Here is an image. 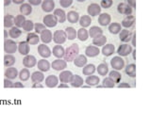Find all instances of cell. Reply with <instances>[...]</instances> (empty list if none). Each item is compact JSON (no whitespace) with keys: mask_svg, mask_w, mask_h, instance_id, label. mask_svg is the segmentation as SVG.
<instances>
[{"mask_svg":"<svg viewBox=\"0 0 151 113\" xmlns=\"http://www.w3.org/2000/svg\"><path fill=\"white\" fill-rule=\"evenodd\" d=\"M118 88H127L129 89L130 88V85L129 83H126V82H123V83H118Z\"/></svg>","mask_w":151,"mask_h":113,"instance_id":"9f6ffc18","label":"cell"},{"mask_svg":"<svg viewBox=\"0 0 151 113\" xmlns=\"http://www.w3.org/2000/svg\"><path fill=\"white\" fill-rule=\"evenodd\" d=\"M22 34V30H20V28L17 26H12L11 27V29L9 31V35L12 39H17L21 36Z\"/></svg>","mask_w":151,"mask_h":113,"instance_id":"f6af8a7d","label":"cell"},{"mask_svg":"<svg viewBox=\"0 0 151 113\" xmlns=\"http://www.w3.org/2000/svg\"><path fill=\"white\" fill-rule=\"evenodd\" d=\"M132 41V46H135L136 47V33H133L131 37V40Z\"/></svg>","mask_w":151,"mask_h":113,"instance_id":"91938a15","label":"cell"},{"mask_svg":"<svg viewBox=\"0 0 151 113\" xmlns=\"http://www.w3.org/2000/svg\"><path fill=\"white\" fill-rule=\"evenodd\" d=\"M26 21V17L23 14H19V15L14 17V25L17 27H22L24 22Z\"/></svg>","mask_w":151,"mask_h":113,"instance_id":"c3c4849f","label":"cell"},{"mask_svg":"<svg viewBox=\"0 0 151 113\" xmlns=\"http://www.w3.org/2000/svg\"><path fill=\"white\" fill-rule=\"evenodd\" d=\"M37 64V59L34 56L32 55H27L23 59V65L26 68H32Z\"/></svg>","mask_w":151,"mask_h":113,"instance_id":"8fae6325","label":"cell"},{"mask_svg":"<svg viewBox=\"0 0 151 113\" xmlns=\"http://www.w3.org/2000/svg\"><path fill=\"white\" fill-rule=\"evenodd\" d=\"M117 11L120 14H124V15H130V14L132 13V8L127 2H122V3L118 4Z\"/></svg>","mask_w":151,"mask_h":113,"instance_id":"52a82bcc","label":"cell"},{"mask_svg":"<svg viewBox=\"0 0 151 113\" xmlns=\"http://www.w3.org/2000/svg\"><path fill=\"white\" fill-rule=\"evenodd\" d=\"M96 71V67L93 64H86L85 66H83L82 69V74L84 75H91L93 74V73Z\"/></svg>","mask_w":151,"mask_h":113,"instance_id":"ab89813d","label":"cell"},{"mask_svg":"<svg viewBox=\"0 0 151 113\" xmlns=\"http://www.w3.org/2000/svg\"><path fill=\"white\" fill-rule=\"evenodd\" d=\"M32 88L33 89H35V88H41V89H42V88H44V86H42L41 83H34V84L32 85Z\"/></svg>","mask_w":151,"mask_h":113,"instance_id":"94428289","label":"cell"},{"mask_svg":"<svg viewBox=\"0 0 151 113\" xmlns=\"http://www.w3.org/2000/svg\"><path fill=\"white\" fill-rule=\"evenodd\" d=\"M112 0H101L100 2V7L103 9H110L112 6Z\"/></svg>","mask_w":151,"mask_h":113,"instance_id":"816d5d0a","label":"cell"},{"mask_svg":"<svg viewBox=\"0 0 151 113\" xmlns=\"http://www.w3.org/2000/svg\"><path fill=\"white\" fill-rule=\"evenodd\" d=\"M30 78L33 83H41L45 80V74L41 71H35L30 74Z\"/></svg>","mask_w":151,"mask_h":113,"instance_id":"d6986e66","label":"cell"},{"mask_svg":"<svg viewBox=\"0 0 151 113\" xmlns=\"http://www.w3.org/2000/svg\"><path fill=\"white\" fill-rule=\"evenodd\" d=\"M72 75L73 74L70 71H63L59 75V80L61 83H70Z\"/></svg>","mask_w":151,"mask_h":113,"instance_id":"7402d4cb","label":"cell"},{"mask_svg":"<svg viewBox=\"0 0 151 113\" xmlns=\"http://www.w3.org/2000/svg\"><path fill=\"white\" fill-rule=\"evenodd\" d=\"M4 87L6 89H11V88H13V83L11 81V79L9 78H5L4 79Z\"/></svg>","mask_w":151,"mask_h":113,"instance_id":"db71d44e","label":"cell"},{"mask_svg":"<svg viewBox=\"0 0 151 113\" xmlns=\"http://www.w3.org/2000/svg\"><path fill=\"white\" fill-rule=\"evenodd\" d=\"M84 82L87 85H89L90 87L93 86H96L98 83H100V79L97 77V75H87V78L84 80Z\"/></svg>","mask_w":151,"mask_h":113,"instance_id":"f546056e","label":"cell"},{"mask_svg":"<svg viewBox=\"0 0 151 113\" xmlns=\"http://www.w3.org/2000/svg\"><path fill=\"white\" fill-rule=\"evenodd\" d=\"M12 3L17 4V5H21L23 3H25V0H12Z\"/></svg>","mask_w":151,"mask_h":113,"instance_id":"6125c7cd","label":"cell"},{"mask_svg":"<svg viewBox=\"0 0 151 113\" xmlns=\"http://www.w3.org/2000/svg\"><path fill=\"white\" fill-rule=\"evenodd\" d=\"M115 51V47L112 44H106L103 45V48L101 50L102 54L105 56H111Z\"/></svg>","mask_w":151,"mask_h":113,"instance_id":"484cf974","label":"cell"},{"mask_svg":"<svg viewBox=\"0 0 151 113\" xmlns=\"http://www.w3.org/2000/svg\"><path fill=\"white\" fill-rule=\"evenodd\" d=\"M18 77V71L16 68L12 67H7V69L5 70V77H7L9 79H15Z\"/></svg>","mask_w":151,"mask_h":113,"instance_id":"603a6c76","label":"cell"},{"mask_svg":"<svg viewBox=\"0 0 151 113\" xmlns=\"http://www.w3.org/2000/svg\"><path fill=\"white\" fill-rule=\"evenodd\" d=\"M40 40L44 42V44H49V42H51L52 40H53V34H52V32L50 30L45 28V30H42L41 32Z\"/></svg>","mask_w":151,"mask_h":113,"instance_id":"5bb4252c","label":"cell"},{"mask_svg":"<svg viewBox=\"0 0 151 113\" xmlns=\"http://www.w3.org/2000/svg\"><path fill=\"white\" fill-rule=\"evenodd\" d=\"M4 38H5V40L8 39V31L7 30H4Z\"/></svg>","mask_w":151,"mask_h":113,"instance_id":"03108f58","label":"cell"},{"mask_svg":"<svg viewBox=\"0 0 151 113\" xmlns=\"http://www.w3.org/2000/svg\"><path fill=\"white\" fill-rule=\"evenodd\" d=\"M53 41L56 44H63L66 41V35L64 30H56L53 33Z\"/></svg>","mask_w":151,"mask_h":113,"instance_id":"277c9868","label":"cell"},{"mask_svg":"<svg viewBox=\"0 0 151 113\" xmlns=\"http://www.w3.org/2000/svg\"><path fill=\"white\" fill-rule=\"evenodd\" d=\"M122 29V26L119 23H111L109 25V31H110L111 34H119V32Z\"/></svg>","mask_w":151,"mask_h":113,"instance_id":"60d3db41","label":"cell"},{"mask_svg":"<svg viewBox=\"0 0 151 113\" xmlns=\"http://www.w3.org/2000/svg\"><path fill=\"white\" fill-rule=\"evenodd\" d=\"M45 29V26L44 24L36 23L34 25V30H35V33H37V34H41V32Z\"/></svg>","mask_w":151,"mask_h":113,"instance_id":"f907efd6","label":"cell"},{"mask_svg":"<svg viewBox=\"0 0 151 113\" xmlns=\"http://www.w3.org/2000/svg\"><path fill=\"white\" fill-rule=\"evenodd\" d=\"M109 77L111 79L113 80V82L115 84L116 83H120L121 82V79H122V74L119 73V71L117 70H112L111 72L109 73Z\"/></svg>","mask_w":151,"mask_h":113,"instance_id":"8d00e7d4","label":"cell"},{"mask_svg":"<svg viewBox=\"0 0 151 113\" xmlns=\"http://www.w3.org/2000/svg\"><path fill=\"white\" fill-rule=\"evenodd\" d=\"M14 25V16L12 14H6L4 17V26L5 27H12Z\"/></svg>","mask_w":151,"mask_h":113,"instance_id":"7bdbcfd3","label":"cell"},{"mask_svg":"<svg viewBox=\"0 0 151 113\" xmlns=\"http://www.w3.org/2000/svg\"><path fill=\"white\" fill-rule=\"evenodd\" d=\"M126 74L130 77H136V65L134 63L127 64L125 68Z\"/></svg>","mask_w":151,"mask_h":113,"instance_id":"b9f144b4","label":"cell"},{"mask_svg":"<svg viewBox=\"0 0 151 113\" xmlns=\"http://www.w3.org/2000/svg\"><path fill=\"white\" fill-rule=\"evenodd\" d=\"M77 38L81 41H85L89 38V32L85 27H81L77 31Z\"/></svg>","mask_w":151,"mask_h":113,"instance_id":"1f68e13d","label":"cell"},{"mask_svg":"<svg viewBox=\"0 0 151 113\" xmlns=\"http://www.w3.org/2000/svg\"><path fill=\"white\" fill-rule=\"evenodd\" d=\"M36 65H37L38 69H39L41 72H47V71L50 70V67H51V64L49 63V61L46 60L45 59H40L37 62Z\"/></svg>","mask_w":151,"mask_h":113,"instance_id":"44dd1931","label":"cell"},{"mask_svg":"<svg viewBox=\"0 0 151 113\" xmlns=\"http://www.w3.org/2000/svg\"><path fill=\"white\" fill-rule=\"evenodd\" d=\"M58 87L60 89V88H69V86L67 85V83H61L60 85H58Z\"/></svg>","mask_w":151,"mask_h":113,"instance_id":"be15d7a7","label":"cell"},{"mask_svg":"<svg viewBox=\"0 0 151 113\" xmlns=\"http://www.w3.org/2000/svg\"><path fill=\"white\" fill-rule=\"evenodd\" d=\"M97 73L99 75H102V77H105L107 75V74L109 73V67H108V64L106 62H102L98 65V67L96 69Z\"/></svg>","mask_w":151,"mask_h":113,"instance_id":"ee69618b","label":"cell"},{"mask_svg":"<svg viewBox=\"0 0 151 113\" xmlns=\"http://www.w3.org/2000/svg\"><path fill=\"white\" fill-rule=\"evenodd\" d=\"M132 33L130 30H129L127 28H125V29H121V31L119 32V39L121 41L123 42H129L131 40V37H132Z\"/></svg>","mask_w":151,"mask_h":113,"instance_id":"9a60e30c","label":"cell"},{"mask_svg":"<svg viewBox=\"0 0 151 113\" xmlns=\"http://www.w3.org/2000/svg\"><path fill=\"white\" fill-rule=\"evenodd\" d=\"M66 20L71 24H76L79 20V14L76 11H70L66 14Z\"/></svg>","mask_w":151,"mask_h":113,"instance_id":"cb8c5ba5","label":"cell"},{"mask_svg":"<svg viewBox=\"0 0 151 113\" xmlns=\"http://www.w3.org/2000/svg\"><path fill=\"white\" fill-rule=\"evenodd\" d=\"M19 11H20L21 14H23V15H29L32 12V6L28 3H23L21 4L20 8H19Z\"/></svg>","mask_w":151,"mask_h":113,"instance_id":"836d02e7","label":"cell"},{"mask_svg":"<svg viewBox=\"0 0 151 113\" xmlns=\"http://www.w3.org/2000/svg\"><path fill=\"white\" fill-rule=\"evenodd\" d=\"M102 85L104 88H114L115 87V83L113 82V80L111 79L110 77H106L103 79Z\"/></svg>","mask_w":151,"mask_h":113,"instance_id":"681fc988","label":"cell"},{"mask_svg":"<svg viewBox=\"0 0 151 113\" xmlns=\"http://www.w3.org/2000/svg\"><path fill=\"white\" fill-rule=\"evenodd\" d=\"M22 27L25 32H30L31 30L34 29V24H33L31 20H27L26 19V21L24 22Z\"/></svg>","mask_w":151,"mask_h":113,"instance_id":"7dc6e473","label":"cell"},{"mask_svg":"<svg viewBox=\"0 0 151 113\" xmlns=\"http://www.w3.org/2000/svg\"><path fill=\"white\" fill-rule=\"evenodd\" d=\"M18 44L13 40L7 39L4 42V51L7 54H14L17 51Z\"/></svg>","mask_w":151,"mask_h":113,"instance_id":"7a4b0ae2","label":"cell"},{"mask_svg":"<svg viewBox=\"0 0 151 113\" xmlns=\"http://www.w3.org/2000/svg\"><path fill=\"white\" fill-rule=\"evenodd\" d=\"M45 85L48 88H55L59 85V77L54 74H50L45 78Z\"/></svg>","mask_w":151,"mask_h":113,"instance_id":"2e32d148","label":"cell"},{"mask_svg":"<svg viewBox=\"0 0 151 113\" xmlns=\"http://www.w3.org/2000/svg\"><path fill=\"white\" fill-rule=\"evenodd\" d=\"M51 67L55 71H63L65 68H67V62L64 59H57L53 60V62L51 63Z\"/></svg>","mask_w":151,"mask_h":113,"instance_id":"ba28073f","label":"cell"},{"mask_svg":"<svg viewBox=\"0 0 151 113\" xmlns=\"http://www.w3.org/2000/svg\"><path fill=\"white\" fill-rule=\"evenodd\" d=\"M42 23L47 27H54L58 24V19L56 18L54 14H47L42 18Z\"/></svg>","mask_w":151,"mask_h":113,"instance_id":"5b68a950","label":"cell"},{"mask_svg":"<svg viewBox=\"0 0 151 113\" xmlns=\"http://www.w3.org/2000/svg\"><path fill=\"white\" fill-rule=\"evenodd\" d=\"M42 0H28L27 3L30 4L31 6H38V5L42 4Z\"/></svg>","mask_w":151,"mask_h":113,"instance_id":"11a10c76","label":"cell"},{"mask_svg":"<svg viewBox=\"0 0 151 113\" xmlns=\"http://www.w3.org/2000/svg\"><path fill=\"white\" fill-rule=\"evenodd\" d=\"M135 23V17L133 15H127L121 23V26H124L125 28H129L134 25Z\"/></svg>","mask_w":151,"mask_h":113,"instance_id":"d4e9b609","label":"cell"},{"mask_svg":"<svg viewBox=\"0 0 151 113\" xmlns=\"http://www.w3.org/2000/svg\"><path fill=\"white\" fill-rule=\"evenodd\" d=\"M16 59L12 54H6L4 56V65L5 67H11L15 63Z\"/></svg>","mask_w":151,"mask_h":113,"instance_id":"d590c367","label":"cell"},{"mask_svg":"<svg viewBox=\"0 0 151 113\" xmlns=\"http://www.w3.org/2000/svg\"><path fill=\"white\" fill-rule=\"evenodd\" d=\"M132 55H133V59H136V49L135 50H132Z\"/></svg>","mask_w":151,"mask_h":113,"instance_id":"003e7915","label":"cell"},{"mask_svg":"<svg viewBox=\"0 0 151 113\" xmlns=\"http://www.w3.org/2000/svg\"><path fill=\"white\" fill-rule=\"evenodd\" d=\"M73 4V0H60V5L63 8H69Z\"/></svg>","mask_w":151,"mask_h":113,"instance_id":"f5cc1de1","label":"cell"},{"mask_svg":"<svg viewBox=\"0 0 151 113\" xmlns=\"http://www.w3.org/2000/svg\"><path fill=\"white\" fill-rule=\"evenodd\" d=\"M74 64L75 66H77V67H83L87 64V56L85 55H78L77 58H76L74 60Z\"/></svg>","mask_w":151,"mask_h":113,"instance_id":"4316f807","label":"cell"},{"mask_svg":"<svg viewBox=\"0 0 151 113\" xmlns=\"http://www.w3.org/2000/svg\"><path fill=\"white\" fill-rule=\"evenodd\" d=\"M83 83H84V80L81 77H80V75H78V74H73L72 75V78H71V81H70V84L72 87L80 88L83 85Z\"/></svg>","mask_w":151,"mask_h":113,"instance_id":"ac0fdd59","label":"cell"},{"mask_svg":"<svg viewBox=\"0 0 151 113\" xmlns=\"http://www.w3.org/2000/svg\"><path fill=\"white\" fill-rule=\"evenodd\" d=\"M64 51L65 49L63 47V45L57 44L53 47L52 53H53V56H55L57 59H61V58H63V56H64Z\"/></svg>","mask_w":151,"mask_h":113,"instance_id":"4dcf8cb0","label":"cell"},{"mask_svg":"<svg viewBox=\"0 0 151 113\" xmlns=\"http://www.w3.org/2000/svg\"><path fill=\"white\" fill-rule=\"evenodd\" d=\"M101 7L100 5H98L97 3H92L90 4L88 8H87V11H88V15L91 16H97L101 13Z\"/></svg>","mask_w":151,"mask_h":113,"instance_id":"8992f818","label":"cell"},{"mask_svg":"<svg viewBox=\"0 0 151 113\" xmlns=\"http://www.w3.org/2000/svg\"><path fill=\"white\" fill-rule=\"evenodd\" d=\"M13 88H20V89H24V88H25V86H24L23 83H21V82H15V83H13Z\"/></svg>","mask_w":151,"mask_h":113,"instance_id":"680465c9","label":"cell"},{"mask_svg":"<svg viewBox=\"0 0 151 113\" xmlns=\"http://www.w3.org/2000/svg\"><path fill=\"white\" fill-rule=\"evenodd\" d=\"M18 77L22 81H27V79H29L30 77V73L28 71V68H23L20 73H18Z\"/></svg>","mask_w":151,"mask_h":113,"instance_id":"bcb514c9","label":"cell"},{"mask_svg":"<svg viewBox=\"0 0 151 113\" xmlns=\"http://www.w3.org/2000/svg\"><path fill=\"white\" fill-rule=\"evenodd\" d=\"M127 3L129 4L132 9L136 8V1H135V0H127Z\"/></svg>","mask_w":151,"mask_h":113,"instance_id":"6f0895ef","label":"cell"},{"mask_svg":"<svg viewBox=\"0 0 151 113\" xmlns=\"http://www.w3.org/2000/svg\"><path fill=\"white\" fill-rule=\"evenodd\" d=\"M12 2V0H5V1H4V7H7V6H9V5L11 4Z\"/></svg>","mask_w":151,"mask_h":113,"instance_id":"e7e4bbea","label":"cell"},{"mask_svg":"<svg viewBox=\"0 0 151 113\" xmlns=\"http://www.w3.org/2000/svg\"><path fill=\"white\" fill-rule=\"evenodd\" d=\"M53 14L58 19V23L63 24L66 21V13L63 9H55Z\"/></svg>","mask_w":151,"mask_h":113,"instance_id":"f1b7e54d","label":"cell"},{"mask_svg":"<svg viewBox=\"0 0 151 113\" xmlns=\"http://www.w3.org/2000/svg\"><path fill=\"white\" fill-rule=\"evenodd\" d=\"M79 54V47L78 44H71L70 46H68L67 48L65 49L64 51V56H63V59L66 62H71L73 61L77 56Z\"/></svg>","mask_w":151,"mask_h":113,"instance_id":"6da1fadb","label":"cell"},{"mask_svg":"<svg viewBox=\"0 0 151 113\" xmlns=\"http://www.w3.org/2000/svg\"><path fill=\"white\" fill-rule=\"evenodd\" d=\"M38 53H39V55L42 56L44 59H46V58H49L51 56L52 52L49 47L45 45V44H42L40 45H38Z\"/></svg>","mask_w":151,"mask_h":113,"instance_id":"30bf717a","label":"cell"},{"mask_svg":"<svg viewBox=\"0 0 151 113\" xmlns=\"http://www.w3.org/2000/svg\"><path fill=\"white\" fill-rule=\"evenodd\" d=\"M79 25L81 26L82 27H88L91 26V23H92V19L90 15H82L81 17H79V20H78Z\"/></svg>","mask_w":151,"mask_h":113,"instance_id":"74e56055","label":"cell"},{"mask_svg":"<svg viewBox=\"0 0 151 113\" xmlns=\"http://www.w3.org/2000/svg\"><path fill=\"white\" fill-rule=\"evenodd\" d=\"M106 42H107V37L104 36L103 34L93 38V44L97 47L103 46L104 44H106Z\"/></svg>","mask_w":151,"mask_h":113,"instance_id":"d6a6232c","label":"cell"},{"mask_svg":"<svg viewBox=\"0 0 151 113\" xmlns=\"http://www.w3.org/2000/svg\"><path fill=\"white\" fill-rule=\"evenodd\" d=\"M65 35H66V39L68 40H75L77 38V30L75 29L73 26H67L65 28Z\"/></svg>","mask_w":151,"mask_h":113,"instance_id":"e575fe53","label":"cell"},{"mask_svg":"<svg viewBox=\"0 0 151 113\" xmlns=\"http://www.w3.org/2000/svg\"><path fill=\"white\" fill-rule=\"evenodd\" d=\"M111 22V17L109 13L104 12V13H100L98 16V23L99 25L102 26H109Z\"/></svg>","mask_w":151,"mask_h":113,"instance_id":"4fadbf2b","label":"cell"},{"mask_svg":"<svg viewBox=\"0 0 151 113\" xmlns=\"http://www.w3.org/2000/svg\"><path fill=\"white\" fill-rule=\"evenodd\" d=\"M111 66L113 68V70L120 71L125 67V60L120 56H113L111 59Z\"/></svg>","mask_w":151,"mask_h":113,"instance_id":"3957f363","label":"cell"},{"mask_svg":"<svg viewBox=\"0 0 151 113\" xmlns=\"http://www.w3.org/2000/svg\"><path fill=\"white\" fill-rule=\"evenodd\" d=\"M132 52V47L129 44H123L117 49V54L120 56H127Z\"/></svg>","mask_w":151,"mask_h":113,"instance_id":"9c48e42d","label":"cell"},{"mask_svg":"<svg viewBox=\"0 0 151 113\" xmlns=\"http://www.w3.org/2000/svg\"><path fill=\"white\" fill-rule=\"evenodd\" d=\"M40 41V37L37 33H31L28 32V34L27 36V42L29 45H35L38 44Z\"/></svg>","mask_w":151,"mask_h":113,"instance_id":"ffe728a7","label":"cell"},{"mask_svg":"<svg viewBox=\"0 0 151 113\" xmlns=\"http://www.w3.org/2000/svg\"><path fill=\"white\" fill-rule=\"evenodd\" d=\"M100 54V50L96 45H88L85 49V56H90V58H93Z\"/></svg>","mask_w":151,"mask_h":113,"instance_id":"7c38bea8","label":"cell"},{"mask_svg":"<svg viewBox=\"0 0 151 113\" xmlns=\"http://www.w3.org/2000/svg\"><path fill=\"white\" fill-rule=\"evenodd\" d=\"M89 36L91 38H94L96 36H99V35H102L103 34V29L101 27H98L96 26H91V28L89 29Z\"/></svg>","mask_w":151,"mask_h":113,"instance_id":"f35d334b","label":"cell"},{"mask_svg":"<svg viewBox=\"0 0 151 113\" xmlns=\"http://www.w3.org/2000/svg\"><path fill=\"white\" fill-rule=\"evenodd\" d=\"M42 9L45 12H51L55 9V1L54 0H44L42 2Z\"/></svg>","mask_w":151,"mask_h":113,"instance_id":"e0dca14e","label":"cell"},{"mask_svg":"<svg viewBox=\"0 0 151 113\" xmlns=\"http://www.w3.org/2000/svg\"><path fill=\"white\" fill-rule=\"evenodd\" d=\"M18 51L19 53L23 56H27L29 53V44H27V41H20L18 44Z\"/></svg>","mask_w":151,"mask_h":113,"instance_id":"83f0119b","label":"cell"}]
</instances>
